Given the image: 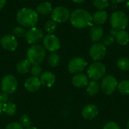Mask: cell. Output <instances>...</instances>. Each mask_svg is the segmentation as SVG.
Here are the masks:
<instances>
[{
	"label": "cell",
	"instance_id": "obj_1",
	"mask_svg": "<svg viewBox=\"0 0 129 129\" xmlns=\"http://www.w3.org/2000/svg\"><path fill=\"white\" fill-rule=\"evenodd\" d=\"M71 24L77 29H84L92 25V15L86 10L78 8L74 10L70 17Z\"/></svg>",
	"mask_w": 129,
	"mask_h": 129
},
{
	"label": "cell",
	"instance_id": "obj_2",
	"mask_svg": "<svg viewBox=\"0 0 129 129\" xmlns=\"http://www.w3.org/2000/svg\"><path fill=\"white\" fill-rule=\"evenodd\" d=\"M16 19L22 27L32 28L37 24L39 17L36 11L31 8H23L18 11Z\"/></svg>",
	"mask_w": 129,
	"mask_h": 129
},
{
	"label": "cell",
	"instance_id": "obj_3",
	"mask_svg": "<svg viewBox=\"0 0 129 129\" xmlns=\"http://www.w3.org/2000/svg\"><path fill=\"white\" fill-rule=\"evenodd\" d=\"M45 56V48L38 44L33 45L26 51V59L33 65L41 64L44 61Z\"/></svg>",
	"mask_w": 129,
	"mask_h": 129
},
{
	"label": "cell",
	"instance_id": "obj_4",
	"mask_svg": "<svg viewBox=\"0 0 129 129\" xmlns=\"http://www.w3.org/2000/svg\"><path fill=\"white\" fill-rule=\"evenodd\" d=\"M128 23V18L125 13L121 11H116L110 16V24L113 29L119 31L126 28Z\"/></svg>",
	"mask_w": 129,
	"mask_h": 129
},
{
	"label": "cell",
	"instance_id": "obj_5",
	"mask_svg": "<svg viewBox=\"0 0 129 129\" xmlns=\"http://www.w3.org/2000/svg\"><path fill=\"white\" fill-rule=\"evenodd\" d=\"M106 66L104 65V64L99 62L92 63L88 67L87 71L88 77L93 81H97L102 78L106 75Z\"/></svg>",
	"mask_w": 129,
	"mask_h": 129
},
{
	"label": "cell",
	"instance_id": "obj_6",
	"mask_svg": "<svg viewBox=\"0 0 129 129\" xmlns=\"http://www.w3.org/2000/svg\"><path fill=\"white\" fill-rule=\"evenodd\" d=\"M118 82L115 77L113 75H106L101 84V89L102 92L106 95L112 94L117 88Z\"/></svg>",
	"mask_w": 129,
	"mask_h": 129
},
{
	"label": "cell",
	"instance_id": "obj_7",
	"mask_svg": "<svg viewBox=\"0 0 129 129\" xmlns=\"http://www.w3.org/2000/svg\"><path fill=\"white\" fill-rule=\"evenodd\" d=\"M1 87L4 93L7 94H13L17 88V81L13 75H5L2 80Z\"/></svg>",
	"mask_w": 129,
	"mask_h": 129
},
{
	"label": "cell",
	"instance_id": "obj_8",
	"mask_svg": "<svg viewBox=\"0 0 129 129\" xmlns=\"http://www.w3.org/2000/svg\"><path fill=\"white\" fill-rule=\"evenodd\" d=\"M70 11L64 6H57L51 11V18L55 22L64 23L70 18Z\"/></svg>",
	"mask_w": 129,
	"mask_h": 129
},
{
	"label": "cell",
	"instance_id": "obj_9",
	"mask_svg": "<svg viewBox=\"0 0 129 129\" xmlns=\"http://www.w3.org/2000/svg\"><path fill=\"white\" fill-rule=\"evenodd\" d=\"M107 53L106 46L101 43H95L89 49V56L94 61L103 59Z\"/></svg>",
	"mask_w": 129,
	"mask_h": 129
},
{
	"label": "cell",
	"instance_id": "obj_10",
	"mask_svg": "<svg viewBox=\"0 0 129 129\" xmlns=\"http://www.w3.org/2000/svg\"><path fill=\"white\" fill-rule=\"evenodd\" d=\"M43 46L47 50L54 52L60 49V42L56 35L47 34L43 38Z\"/></svg>",
	"mask_w": 129,
	"mask_h": 129
},
{
	"label": "cell",
	"instance_id": "obj_11",
	"mask_svg": "<svg viewBox=\"0 0 129 129\" xmlns=\"http://www.w3.org/2000/svg\"><path fill=\"white\" fill-rule=\"evenodd\" d=\"M87 62L81 57H75L68 63V70L70 73L78 74L82 72L87 67Z\"/></svg>",
	"mask_w": 129,
	"mask_h": 129
},
{
	"label": "cell",
	"instance_id": "obj_12",
	"mask_svg": "<svg viewBox=\"0 0 129 129\" xmlns=\"http://www.w3.org/2000/svg\"><path fill=\"white\" fill-rule=\"evenodd\" d=\"M25 38L28 43L36 45L37 43H39L42 40L44 36H43L42 31L39 28L33 27L26 32Z\"/></svg>",
	"mask_w": 129,
	"mask_h": 129
},
{
	"label": "cell",
	"instance_id": "obj_13",
	"mask_svg": "<svg viewBox=\"0 0 129 129\" xmlns=\"http://www.w3.org/2000/svg\"><path fill=\"white\" fill-rule=\"evenodd\" d=\"M1 45L6 50L14 51L17 48L18 43H17V40L14 36L7 34L2 37Z\"/></svg>",
	"mask_w": 129,
	"mask_h": 129
},
{
	"label": "cell",
	"instance_id": "obj_14",
	"mask_svg": "<svg viewBox=\"0 0 129 129\" xmlns=\"http://www.w3.org/2000/svg\"><path fill=\"white\" fill-rule=\"evenodd\" d=\"M99 113L98 108L94 104H88L85 106L82 110V116L85 119L92 120L95 119Z\"/></svg>",
	"mask_w": 129,
	"mask_h": 129
},
{
	"label": "cell",
	"instance_id": "obj_15",
	"mask_svg": "<svg viewBox=\"0 0 129 129\" xmlns=\"http://www.w3.org/2000/svg\"><path fill=\"white\" fill-rule=\"evenodd\" d=\"M42 84L40 80L36 77H30L24 83V87L30 93L36 92L41 87Z\"/></svg>",
	"mask_w": 129,
	"mask_h": 129
},
{
	"label": "cell",
	"instance_id": "obj_16",
	"mask_svg": "<svg viewBox=\"0 0 129 129\" xmlns=\"http://www.w3.org/2000/svg\"><path fill=\"white\" fill-rule=\"evenodd\" d=\"M72 84L74 87L82 88L88 84V77L82 73L76 74L72 78Z\"/></svg>",
	"mask_w": 129,
	"mask_h": 129
},
{
	"label": "cell",
	"instance_id": "obj_17",
	"mask_svg": "<svg viewBox=\"0 0 129 129\" xmlns=\"http://www.w3.org/2000/svg\"><path fill=\"white\" fill-rule=\"evenodd\" d=\"M39 80L42 85L47 87H51L55 84L56 77L51 71H45L41 75Z\"/></svg>",
	"mask_w": 129,
	"mask_h": 129
},
{
	"label": "cell",
	"instance_id": "obj_18",
	"mask_svg": "<svg viewBox=\"0 0 129 129\" xmlns=\"http://www.w3.org/2000/svg\"><path fill=\"white\" fill-rule=\"evenodd\" d=\"M89 36L93 42L98 43L104 36V29L100 25H93L89 31Z\"/></svg>",
	"mask_w": 129,
	"mask_h": 129
},
{
	"label": "cell",
	"instance_id": "obj_19",
	"mask_svg": "<svg viewBox=\"0 0 129 129\" xmlns=\"http://www.w3.org/2000/svg\"><path fill=\"white\" fill-rule=\"evenodd\" d=\"M107 13L103 10H99L92 15V21L98 25L105 24L107 21Z\"/></svg>",
	"mask_w": 129,
	"mask_h": 129
},
{
	"label": "cell",
	"instance_id": "obj_20",
	"mask_svg": "<svg viewBox=\"0 0 129 129\" xmlns=\"http://www.w3.org/2000/svg\"><path fill=\"white\" fill-rule=\"evenodd\" d=\"M115 40L119 45H122V46L127 45L129 42L128 33L125 30L117 31V33L115 36Z\"/></svg>",
	"mask_w": 129,
	"mask_h": 129
},
{
	"label": "cell",
	"instance_id": "obj_21",
	"mask_svg": "<svg viewBox=\"0 0 129 129\" xmlns=\"http://www.w3.org/2000/svg\"><path fill=\"white\" fill-rule=\"evenodd\" d=\"M52 5L48 2H44L40 3L36 7V13L41 15H47L52 11Z\"/></svg>",
	"mask_w": 129,
	"mask_h": 129
},
{
	"label": "cell",
	"instance_id": "obj_22",
	"mask_svg": "<svg viewBox=\"0 0 129 129\" xmlns=\"http://www.w3.org/2000/svg\"><path fill=\"white\" fill-rule=\"evenodd\" d=\"M30 63L27 59H23L20 61L16 66V70L20 74H26L30 71Z\"/></svg>",
	"mask_w": 129,
	"mask_h": 129
},
{
	"label": "cell",
	"instance_id": "obj_23",
	"mask_svg": "<svg viewBox=\"0 0 129 129\" xmlns=\"http://www.w3.org/2000/svg\"><path fill=\"white\" fill-rule=\"evenodd\" d=\"M3 113L6 114L7 116H12L17 113V106L14 103H7L3 104Z\"/></svg>",
	"mask_w": 129,
	"mask_h": 129
},
{
	"label": "cell",
	"instance_id": "obj_24",
	"mask_svg": "<svg viewBox=\"0 0 129 129\" xmlns=\"http://www.w3.org/2000/svg\"><path fill=\"white\" fill-rule=\"evenodd\" d=\"M101 89V86L98 84L97 81H91L88 84L87 87V92L89 95L94 96L96 95Z\"/></svg>",
	"mask_w": 129,
	"mask_h": 129
},
{
	"label": "cell",
	"instance_id": "obj_25",
	"mask_svg": "<svg viewBox=\"0 0 129 129\" xmlns=\"http://www.w3.org/2000/svg\"><path fill=\"white\" fill-rule=\"evenodd\" d=\"M118 91L122 94L128 96L129 95V80H123L118 84Z\"/></svg>",
	"mask_w": 129,
	"mask_h": 129
},
{
	"label": "cell",
	"instance_id": "obj_26",
	"mask_svg": "<svg viewBox=\"0 0 129 129\" xmlns=\"http://www.w3.org/2000/svg\"><path fill=\"white\" fill-rule=\"evenodd\" d=\"M60 62V58L59 55L56 52H52L48 56V63L51 67H57Z\"/></svg>",
	"mask_w": 129,
	"mask_h": 129
},
{
	"label": "cell",
	"instance_id": "obj_27",
	"mask_svg": "<svg viewBox=\"0 0 129 129\" xmlns=\"http://www.w3.org/2000/svg\"><path fill=\"white\" fill-rule=\"evenodd\" d=\"M117 67L123 71H129V59L122 57L117 61Z\"/></svg>",
	"mask_w": 129,
	"mask_h": 129
},
{
	"label": "cell",
	"instance_id": "obj_28",
	"mask_svg": "<svg viewBox=\"0 0 129 129\" xmlns=\"http://www.w3.org/2000/svg\"><path fill=\"white\" fill-rule=\"evenodd\" d=\"M56 27H57L56 22L54 21L53 20L48 21L44 26V29H45V32L48 33V34H52L55 31Z\"/></svg>",
	"mask_w": 129,
	"mask_h": 129
},
{
	"label": "cell",
	"instance_id": "obj_29",
	"mask_svg": "<svg viewBox=\"0 0 129 129\" xmlns=\"http://www.w3.org/2000/svg\"><path fill=\"white\" fill-rule=\"evenodd\" d=\"M92 3L93 5L99 10H103L110 5L109 0H93Z\"/></svg>",
	"mask_w": 129,
	"mask_h": 129
},
{
	"label": "cell",
	"instance_id": "obj_30",
	"mask_svg": "<svg viewBox=\"0 0 129 129\" xmlns=\"http://www.w3.org/2000/svg\"><path fill=\"white\" fill-rule=\"evenodd\" d=\"M19 121H20V124L22 125L23 128H29L30 127V125H31V119L30 118L26 115V114H23V115H21L19 118Z\"/></svg>",
	"mask_w": 129,
	"mask_h": 129
},
{
	"label": "cell",
	"instance_id": "obj_31",
	"mask_svg": "<svg viewBox=\"0 0 129 129\" xmlns=\"http://www.w3.org/2000/svg\"><path fill=\"white\" fill-rule=\"evenodd\" d=\"M30 71H31V75H33V77H36V78L41 76V75L42 74V69L39 65H33V67L30 68Z\"/></svg>",
	"mask_w": 129,
	"mask_h": 129
},
{
	"label": "cell",
	"instance_id": "obj_32",
	"mask_svg": "<svg viewBox=\"0 0 129 129\" xmlns=\"http://www.w3.org/2000/svg\"><path fill=\"white\" fill-rule=\"evenodd\" d=\"M25 33H26V30L24 27L21 26L15 27L13 30V34L14 36H17V37H22L25 36Z\"/></svg>",
	"mask_w": 129,
	"mask_h": 129
},
{
	"label": "cell",
	"instance_id": "obj_33",
	"mask_svg": "<svg viewBox=\"0 0 129 129\" xmlns=\"http://www.w3.org/2000/svg\"><path fill=\"white\" fill-rule=\"evenodd\" d=\"M115 40V37L113 36L111 34H107L103 38V44L105 46H111Z\"/></svg>",
	"mask_w": 129,
	"mask_h": 129
},
{
	"label": "cell",
	"instance_id": "obj_34",
	"mask_svg": "<svg viewBox=\"0 0 129 129\" xmlns=\"http://www.w3.org/2000/svg\"><path fill=\"white\" fill-rule=\"evenodd\" d=\"M103 129H121L117 123L114 122H109L105 124Z\"/></svg>",
	"mask_w": 129,
	"mask_h": 129
},
{
	"label": "cell",
	"instance_id": "obj_35",
	"mask_svg": "<svg viewBox=\"0 0 129 129\" xmlns=\"http://www.w3.org/2000/svg\"><path fill=\"white\" fill-rule=\"evenodd\" d=\"M5 129H23V128L22 127V125L19 122H14L9 123L6 126Z\"/></svg>",
	"mask_w": 129,
	"mask_h": 129
},
{
	"label": "cell",
	"instance_id": "obj_36",
	"mask_svg": "<svg viewBox=\"0 0 129 129\" xmlns=\"http://www.w3.org/2000/svg\"><path fill=\"white\" fill-rule=\"evenodd\" d=\"M9 101V97L8 94H5V93H2L0 94V103H2V105L5 103H8Z\"/></svg>",
	"mask_w": 129,
	"mask_h": 129
},
{
	"label": "cell",
	"instance_id": "obj_37",
	"mask_svg": "<svg viewBox=\"0 0 129 129\" xmlns=\"http://www.w3.org/2000/svg\"><path fill=\"white\" fill-rule=\"evenodd\" d=\"M7 0H0V9H2L6 4Z\"/></svg>",
	"mask_w": 129,
	"mask_h": 129
},
{
	"label": "cell",
	"instance_id": "obj_38",
	"mask_svg": "<svg viewBox=\"0 0 129 129\" xmlns=\"http://www.w3.org/2000/svg\"><path fill=\"white\" fill-rule=\"evenodd\" d=\"M116 33H117V30H114V29H112V30H111V31H110V34H111L113 36H114V37H115V36H116Z\"/></svg>",
	"mask_w": 129,
	"mask_h": 129
},
{
	"label": "cell",
	"instance_id": "obj_39",
	"mask_svg": "<svg viewBox=\"0 0 129 129\" xmlns=\"http://www.w3.org/2000/svg\"><path fill=\"white\" fill-rule=\"evenodd\" d=\"M111 1L114 3H121V2H123L125 0H111Z\"/></svg>",
	"mask_w": 129,
	"mask_h": 129
},
{
	"label": "cell",
	"instance_id": "obj_40",
	"mask_svg": "<svg viewBox=\"0 0 129 129\" xmlns=\"http://www.w3.org/2000/svg\"><path fill=\"white\" fill-rule=\"evenodd\" d=\"M125 8H126L127 9H128L129 10V0H128V1L125 2Z\"/></svg>",
	"mask_w": 129,
	"mask_h": 129
},
{
	"label": "cell",
	"instance_id": "obj_41",
	"mask_svg": "<svg viewBox=\"0 0 129 129\" xmlns=\"http://www.w3.org/2000/svg\"><path fill=\"white\" fill-rule=\"evenodd\" d=\"M74 2H76V3H82V2H83L85 0H73Z\"/></svg>",
	"mask_w": 129,
	"mask_h": 129
},
{
	"label": "cell",
	"instance_id": "obj_42",
	"mask_svg": "<svg viewBox=\"0 0 129 129\" xmlns=\"http://www.w3.org/2000/svg\"><path fill=\"white\" fill-rule=\"evenodd\" d=\"M2 107H3V105L2 103H0V116L2 115V113H3V109H2Z\"/></svg>",
	"mask_w": 129,
	"mask_h": 129
},
{
	"label": "cell",
	"instance_id": "obj_43",
	"mask_svg": "<svg viewBox=\"0 0 129 129\" xmlns=\"http://www.w3.org/2000/svg\"><path fill=\"white\" fill-rule=\"evenodd\" d=\"M26 129H38V128H36V127H31V126H30V127H29V128H26Z\"/></svg>",
	"mask_w": 129,
	"mask_h": 129
},
{
	"label": "cell",
	"instance_id": "obj_44",
	"mask_svg": "<svg viewBox=\"0 0 129 129\" xmlns=\"http://www.w3.org/2000/svg\"><path fill=\"white\" fill-rule=\"evenodd\" d=\"M127 128L129 129V119L128 121V122H127Z\"/></svg>",
	"mask_w": 129,
	"mask_h": 129
}]
</instances>
